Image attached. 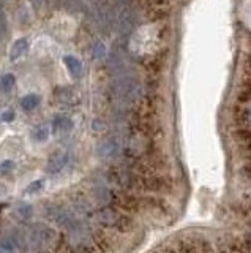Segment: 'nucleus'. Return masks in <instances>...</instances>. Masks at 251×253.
<instances>
[{"label": "nucleus", "mask_w": 251, "mask_h": 253, "mask_svg": "<svg viewBox=\"0 0 251 253\" xmlns=\"http://www.w3.org/2000/svg\"><path fill=\"white\" fill-rule=\"evenodd\" d=\"M141 83L135 75L123 73L114 83V95L122 105H133L141 98Z\"/></svg>", "instance_id": "f257e3e1"}, {"label": "nucleus", "mask_w": 251, "mask_h": 253, "mask_svg": "<svg viewBox=\"0 0 251 253\" xmlns=\"http://www.w3.org/2000/svg\"><path fill=\"white\" fill-rule=\"evenodd\" d=\"M29 239L34 244H48L56 239V233H54V229L44 225H35L34 228H30Z\"/></svg>", "instance_id": "f03ea898"}, {"label": "nucleus", "mask_w": 251, "mask_h": 253, "mask_svg": "<svg viewBox=\"0 0 251 253\" xmlns=\"http://www.w3.org/2000/svg\"><path fill=\"white\" fill-rule=\"evenodd\" d=\"M68 163V154L67 152H57L54 154L49 162H48V171L51 174H57L59 171H62L65 168V165Z\"/></svg>", "instance_id": "7ed1b4c3"}, {"label": "nucleus", "mask_w": 251, "mask_h": 253, "mask_svg": "<svg viewBox=\"0 0 251 253\" xmlns=\"http://www.w3.org/2000/svg\"><path fill=\"white\" fill-rule=\"evenodd\" d=\"M98 154L105 158H112L120 154V146L119 142H115L112 139H106L98 146Z\"/></svg>", "instance_id": "20e7f679"}, {"label": "nucleus", "mask_w": 251, "mask_h": 253, "mask_svg": "<svg viewBox=\"0 0 251 253\" xmlns=\"http://www.w3.org/2000/svg\"><path fill=\"white\" fill-rule=\"evenodd\" d=\"M27 51H29V40L27 38H19V40H16V42H14V44L11 46V49H10V60L14 62V60L21 59Z\"/></svg>", "instance_id": "39448f33"}, {"label": "nucleus", "mask_w": 251, "mask_h": 253, "mask_svg": "<svg viewBox=\"0 0 251 253\" xmlns=\"http://www.w3.org/2000/svg\"><path fill=\"white\" fill-rule=\"evenodd\" d=\"M64 63H65V67L68 68L70 73H72V76L79 78L82 75V63L79 59H76L74 55H65Z\"/></svg>", "instance_id": "423d86ee"}, {"label": "nucleus", "mask_w": 251, "mask_h": 253, "mask_svg": "<svg viewBox=\"0 0 251 253\" xmlns=\"http://www.w3.org/2000/svg\"><path fill=\"white\" fill-rule=\"evenodd\" d=\"M54 131H70L73 128V121L67 116H57L52 121Z\"/></svg>", "instance_id": "0eeeda50"}, {"label": "nucleus", "mask_w": 251, "mask_h": 253, "mask_svg": "<svg viewBox=\"0 0 251 253\" xmlns=\"http://www.w3.org/2000/svg\"><path fill=\"white\" fill-rule=\"evenodd\" d=\"M38 105H40V97L35 95V93L26 95V97H22V100H21V106H22V109H26V111H32Z\"/></svg>", "instance_id": "6e6552de"}, {"label": "nucleus", "mask_w": 251, "mask_h": 253, "mask_svg": "<svg viewBox=\"0 0 251 253\" xmlns=\"http://www.w3.org/2000/svg\"><path fill=\"white\" fill-rule=\"evenodd\" d=\"M14 83H16V78H14V75H11V73L3 75L2 78H0V90H2V92H10L13 89Z\"/></svg>", "instance_id": "1a4fd4ad"}, {"label": "nucleus", "mask_w": 251, "mask_h": 253, "mask_svg": "<svg viewBox=\"0 0 251 253\" xmlns=\"http://www.w3.org/2000/svg\"><path fill=\"white\" fill-rule=\"evenodd\" d=\"M48 136H49V128H48V126H44V125L38 126V128L34 131V138L36 141H46V139H48Z\"/></svg>", "instance_id": "9d476101"}, {"label": "nucleus", "mask_w": 251, "mask_h": 253, "mask_svg": "<svg viewBox=\"0 0 251 253\" xmlns=\"http://www.w3.org/2000/svg\"><path fill=\"white\" fill-rule=\"evenodd\" d=\"M43 187V180H35L32 182L27 188H26V193H35V192H40Z\"/></svg>", "instance_id": "9b49d317"}, {"label": "nucleus", "mask_w": 251, "mask_h": 253, "mask_svg": "<svg viewBox=\"0 0 251 253\" xmlns=\"http://www.w3.org/2000/svg\"><path fill=\"white\" fill-rule=\"evenodd\" d=\"M13 242L14 241L11 239V237H8V239H2V241H0V245L3 247V250L11 252V250H16V245H14Z\"/></svg>", "instance_id": "f8f14e48"}, {"label": "nucleus", "mask_w": 251, "mask_h": 253, "mask_svg": "<svg viewBox=\"0 0 251 253\" xmlns=\"http://www.w3.org/2000/svg\"><path fill=\"white\" fill-rule=\"evenodd\" d=\"M19 213H21L22 217L29 218L30 215H32V208H30L29 204H24V206H21V208H19Z\"/></svg>", "instance_id": "ddd939ff"}, {"label": "nucleus", "mask_w": 251, "mask_h": 253, "mask_svg": "<svg viewBox=\"0 0 251 253\" xmlns=\"http://www.w3.org/2000/svg\"><path fill=\"white\" fill-rule=\"evenodd\" d=\"M5 32H6V22H5L3 14L0 13V42H2V40H3V37H5Z\"/></svg>", "instance_id": "4468645a"}, {"label": "nucleus", "mask_w": 251, "mask_h": 253, "mask_svg": "<svg viewBox=\"0 0 251 253\" xmlns=\"http://www.w3.org/2000/svg\"><path fill=\"white\" fill-rule=\"evenodd\" d=\"M103 55H105V46L103 44H97V47H95V57L101 59Z\"/></svg>", "instance_id": "2eb2a0df"}, {"label": "nucleus", "mask_w": 251, "mask_h": 253, "mask_svg": "<svg viewBox=\"0 0 251 253\" xmlns=\"http://www.w3.org/2000/svg\"><path fill=\"white\" fill-rule=\"evenodd\" d=\"M13 166H14V163L13 162H3L2 163V166H0V171H10V169H13Z\"/></svg>", "instance_id": "dca6fc26"}, {"label": "nucleus", "mask_w": 251, "mask_h": 253, "mask_svg": "<svg viewBox=\"0 0 251 253\" xmlns=\"http://www.w3.org/2000/svg\"><path fill=\"white\" fill-rule=\"evenodd\" d=\"M13 119H14L13 111H6V113H3V116H2V121H5V122H10V121H13Z\"/></svg>", "instance_id": "f3484780"}]
</instances>
